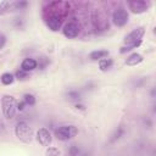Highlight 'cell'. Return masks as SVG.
<instances>
[{
    "instance_id": "6da1fadb",
    "label": "cell",
    "mask_w": 156,
    "mask_h": 156,
    "mask_svg": "<svg viewBox=\"0 0 156 156\" xmlns=\"http://www.w3.org/2000/svg\"><path fill=\"white\" fill-rule=\"evenodd\" d=\"M15 134L21 141H23L26 144H29L33 140V129L26 122L17 123V126L15 128Z\"/></svg>"
},
{
    "instance_id": "7a4b0ae2",
    "label": "cell",
    "mask_w": 156,
    "mask_h": 156,
    "mask_svg": "<svg viewBox=\"0 0 156 156\" xmlns=\"http://www.w3.org/2000/svg\"><path fill=\"white\" fill-rule=\"evenodd\" d=\"M1 108L4 116L7 119L13 118L16 112V99L12 95H4L1 98Z\"/></svg>"
},
{
    "instance_id": "3957f363",
    "label": "cell",
    "mask_w": 156,
    "mask_h": 156,
    "mask_svg": "<svg viewBox=\"0 0 156 156\" xmlns=\"http://www.w3.org/2000/svg\"><path fill=\"white\" fill-rule=\"evenodd\" d=\"M77 133H78V129L74 126H62V127H58L57 129H55V136L62 141L76 136Z\"/></svg>"
},
{
    "instance_id": "277c9868",
    "label": "cell",
    "mask_w": 156,
    "mask_h": 156,
    "mask_svg": "<svg viewBox=\"0 0 156 156\" xmlns=\"http://www.w3.org/2000/svg\"><path fill=\"white\" fill-rule=\"evenodd\" d=\"M128 12L127 10H124L123 7H117L113 13H112V22L117 26V27H123L128 23Z\"/></svg>"
},
{
    "instance_id": "5b68a950",
    "label": "cell",
    "mask_w": 156,
    "mask_h": 156,
    "mask_svg": "<svg viewBox=\"0 0 156 156\" xmlns=\"http://www.w3.org/2000/svg\"><path fill=\"white\" fill-rule=\"evenodd\" d=\"M149 6H150V4L147 1H144V0H132V1H128V7H129V10L133 13L146 12Z\"/></svg>"
},
{
    "instance_id": "8992f818",
    "label": "cell",
    "mask_w": 156,
    "mask_h": 156,
    "mask_svg": "<svg viewBox=\"0 0 156 156\" xmlns=\"http://www.w3.org/2000/svg\"><path fill=\"white\" fill-rule=\"evenodd\" d=\"M144 34H145V28L144 27H138L124 37V44H132V43L140 41L141 38L144 37Z\"/></svg>"
},
{
    "instance_id": "52a82bcc",
    "label": "cell",
    "mask_w": 156,
    "mask_h": 156,
    "mask_svg": "<svg viewBox=\"0 0 156 156\" xmlns=\"http://www.w3.org/2000/svg\"><path fill=\"white\" fill-rule=\"evenodd\" d=\"M62 32H63V35L66 38L73 39L79 34V26L76 22H68L67 24H65Z\"/></svg>"
},
{
    "instance_id": "ba28073f",
    "label": "cell",
    "mask_w": 156,
    "mask_h": 156,
    "mask_svg": "<svg viewBox=\"0 0 156 156\" xmlns=\"http://www.w3.org/2000/svg\"><path fill=\"white\" fill-rule=\"evenodd\" d=\"M51 134L46 128H40L37 132V140L43 146H49L51 144Z\"/></svg>"
},
{
    "instance_id": "9c48e42d",
    "label": "cell",
    "mask_w": 156,
    "mask_h": 156,
    "mask_svg": "<svg viewBox=\"0 0 156 156\" xmlns=\"http://www.w3.org/2000/svg\"><path fill=\"white\" fill-rule=\"evenodd\" d=\"M46 24H48V27H49L51 30L56 32V30H58V29L61 28V26H62V18L58 17V16L49 15V17L46 18Z\"/></svg>"
},
{
    "instance_id": "30bf717a",
    "label": "cell",
    "mask_w": 156,
    "mask_h": 156,
    "mask_svg": "<svg viewBox=\"0 0 156 156\" xmlns=\"http://www.w3.org/2000/svg\"><path fill=\"white\" fill-rule=\"evenodd\" d=\"M143 60H144L143 55H140V54H138V52H133V54H130V55L126 58V65H127V66H136V65L141 63Z\"/></svg>"
},
{
    "instance_id": "8fae6325",
    "label": "cell",
    "mask_w": 156,
    "mask_h": 156,
    "mask_svg": "<svg viewBox=\"0 0 156 156\" xmlns=\"http://www.w3.org/2000/svg\"><path fill=\"white\" fill-rule=\"evenodd\" d=\"M37 66H38V63H37V61H35L34 58L27 57V58H24V60L22 61V63H21V69H23L24 72H30V71L35 69Z\"/></svg>"
},
{
    "instance_id": "7c38bea8",
    "label": "cell",
    "mask_w": 156,
    "mask_h": 156,
    "mask_svg": "<svg viewBox=\"0 0 156 156\" xmlns=\"http://www.w3.org/2000/svg\"><path fill=\"white\" fill-rule=\"evenodd\" d=\"M108 56V51L107 50H94L89 54V58L93 61H99L101 58H105Z\"/></svg>"
},
{
    "instance_id": "4fadbf2b",
    "label": "cell",
    "mask_w": 156,
    "mask_h": 156,
    "mask_svg": "<svg viewBox=\"0 0 156 156\" xmlns=\"http://www.w3.org/2000/svg\"><path fill=\"white\" fill-rule=\"evenodd\" d=\"M112 63H113V61L111 58H107V57L101 58V60H99V68L101 71H107V69L111 68Z\"/></svg>"
},
{
    "instance_id": "5bb4252c",
    "label": "cell",
    "mask_w": 156,
    "mask_h": 156,
    "mask_svg": "<svg viewBox=\"0 0 156 156\" xmlns=\"http://www.w3.org/2000/svg\"><path fill=\"white\" fill-rule=\"evenodd\" d=\"M0 80H1L2 84H5V85H10V84L13 83V80H15V76L11 74V73H9V72L2 73L1 77H0Z\"/></svg>"
},
{
    "instance_id": "9a60e30c",
    "label": "cell",
    "mask_w": 156,
    "mask_h": 156,
    "mask_svg": "<svg viewBox=\"0 0 156 156\" xmlns=\"http://www.w3.org/2000/svg\"><path fill=\"white\" fill-rule=\"evenodd\" d=\"M140 44H141V40H140V41H136V43H132V44H126L124 46L121 48L119 52H121V54H124V52H127V51H130V50H133V49H136Z\"/></svg>"
},
{
    "instance_id": "2e32d148",
    "label": "cell",
    "mask_w": 156,
    "mask_h": 156,
    "mask_svg": "<svg viewBox=\"0 0 156 156\" xmlns=\"http://www.w3.org/2000/svg\"><path fill=\"white\" fill-rule=\"evenodd\" d=\"M23 101L26 102V105L33 106V105L35 104V96L32 95V94H24V95H23Z\"/></svg>"
},
{
    "instance_id": "e0dca14e",
    "label": "cell",
    "mask_w": 156,
    "mask_h": 156,
    "mask_svg": "<svg viewBox=\"0 0 156 156\" xmlns=\"http://www.w3.org/2000/svg\"><path fill=\"white\" fill-rule=\"evenodd\" d=\"M61 155V151L57 149V147H48L46 151H45V156H60Z\"/></svg>"
},
{
    "instance_id": "ac0fdd59",
    "label": "cell",
    "mask_w": 156,
    "mask_h": 156,
    "mask_svg": "<svg viewBox=\"0 0 156 156\" xmlns=\"http://www.w3.org/2000/svg\"><path fill=\"white\" fill-rule=\"evenodd\" d=\"M11 6H12L11 1H2V2H0V15H4L7 10H10Z\"/></svg>"
},
{
    "instance_id": "d6986e66",
    "label": "cell",
    "mask_w": 156,
    "mask_h": 156,
    "mask_svg": "<svg viewBox=\"0 0 156 156\" xmlns=\"http://www.w3.org/2000/svg\"><path fill=\"white\" fill-rule=\"evenodd\" d=\"M15 77L17 78V79H26V78H28V72H24L23 69H18L17 72H16V74H15Z\"/></svg>"
},
{
    "instance_id": "ffe728a7",
    "label": "cell",
    "mask_w": 156,
    "mask_h": 156,
    "mask_svg": "<svg viewBox=\"0 0 156 156\" xmlns=\"http://www.w3.org/2000/svg\"><path fill=\"white\" fill-rule=\"evenodd\" d=\"M123 133H124V129H123L122 127H119V128H118V129L115 132V134L112 135V139H111V141H115L116 139H119V138H121V135H122Z\"/></svg>"
},
{
    "instance_id": "44dd1931",
    "label": "cell",
    "mask_w": 156,
    "mask_h": 156,
    "mask_svg": "<svg viewBox=\"0 0 156 156\" xmlns=\"http://www.w3.org/2000/svg\"><path fill=\"white\" fill-rule=\"evenodd\" d=\"M68 152H69V155H71V156H79V154H80V150L78 149V146H76V145H72V146L69 147Z\"/></svg>"
},
{
    "instance_id": "7402d4cb",
    "label": "cell",
    "mask_w": 156,
    "mask_h": 156,
    "mask_svg": "<svg viewBox=\"0 0 156 156\" xmlns=\"http://www.w3.org/2000/svg\"><path fill=\"white\" fill-rule=\"evenodd\" d=\"M68 98L72 99V100H79L80 94H79L78 91H69V93H68Z\"/></svg>"
},
{
    "instance_id": "603a6c76",
    "label": "cell",
    "mask_w": 156,
    "mask_h": 156,
    "mask_svg": "<svg viewBox=\"0 0 156 156\" xmlns=\"http://www.w3.org/2000/svg\"><path fill=\"white\" fill-rule=\"evenodd\" d=\"M39 61H41V65H39V67L43 69V68H45L46 67V65H49V58H46V57H40L39 58Z\"/></svg>"
},
{
    "instance_id": "cb8c5ba5",
    "label": "cell",
    "mask_w": 156,
    "mask_h": 156,
    "mask_svg": "<svg viewBox=\"0 0 156 156\" xmlns=\"http://www.w3.org/2000/svg\"><path fill=\"white\" fill-rule=\"evenodd\" d=\"M24 106H26V102H24L23 100H21V101H18V102L16 104V110L23 111V110H24Z\"/></svg>"
},
{
    "instance_id": "d4e9b609",
    "label": "cell",
    "mask_w": 156,
    "mask_h": 156,
    "mask_svg": "<svg viewBox=\"0 0 156 156\" xmlns=\"http://www.w3.org/2000/svg\"><path fill=\"white\" fill-rule=\"evenodd\" d=\"M5 44H6V37L2 33H0V49H2Z\"/></svg>"
},
{
    "instance_id": "484cf974",
    "label": "cell",
    "mask_w": 156,
    "mask_h": 156,
    "mask_svg": "<svg viewBox=\"0 0 156 156\" xmlns=\"http://www.w3.org/2000/svg\"><path fill=\"white\" fill-rule=\"evenodd\" d=\"M12 5H13V7H16V9H22V7L27 6V2H15V4H12Z\"/></svg>"
}]
</instances>
